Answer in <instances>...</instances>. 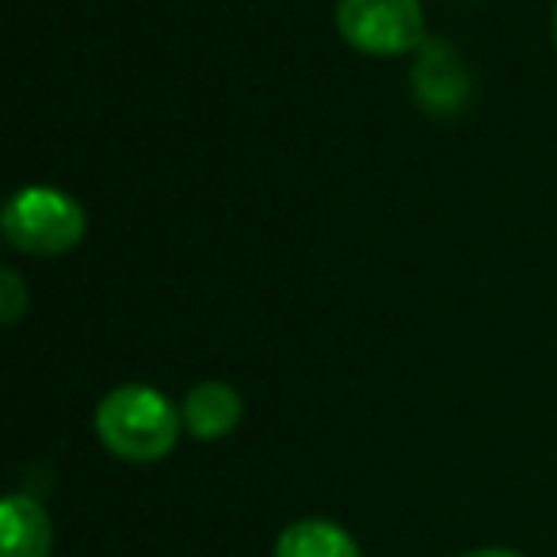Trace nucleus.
I'll return each instance as SVG.
<instances>
[{
    "mask_svg": "<svg viewBox=\"0 0 557 557\" xmlns=\"http://www.w3.org/2000/svg\"><path fill=\"white\" fill-rule=\"evenodd\" d=\"M184 417L153 386H119L96 409V435L123 462H161L180 440Z\"/></svg>",
    "mask_w": 557,
    "mask_h": 557,
    "instance_id": "f257e3e1",
    "label": "nucleus"
},
{
    "mask_svg": "<svg viewBox=\"0 0 557 557\" xmlns=\"http://www.w3.org/2000/svg\"><path fill=\"white\" fill-rule=\"evenodd\" d=\"M0 230L12 248L27 256H62L81 245L88 222L81 202L65 191L24 187L20 195H12L4 214H0Z\"/></svg>",
    "mask_w": 557,
    "mask_h": 557,
    "instance_id": "f03ea898",
    "label": "nucleus"
},
{
    "mask_svg": "<svg viewBox=\"0 0 557 557\" xmlns=\"http://www.w3.org/2000/svg\"><path fill=\"white\" fill-rule=\"evenodd\" d=\"M336 32L359 54L397 58L428 42L420 0H341Z\"/></svg>",
    "mask_w": 557,
    "mask_h": 557,
    "instance_id": "7ed1b4c3",
    "label": "nucleus"
},
{
    "mask_svg": "<svg viewBox=\"0 0 557 557\" xmlns=\"http://www.w3.org/2000/svg\"><path fill=\"white\" fill-rule=\"evenodd\" d=\"M412 88L417 100L432 115H450L462 111L470 100V77H466L462 62L450 54L447 42H424L420 47V62L412 70Z\"/></svg>",
    "mask_w": 557,
    "mask_h": 557,
    "instance_id": "20e7f679",
    "label": "nucleus"
},
{
    "mask_svg": "<svg viewBox=\"0 0 557 557\" xmlns=\"http://www.w3.org/2000/svg\"><path fill=\"white\" fill-rule=\"evenodd\" d=\"M54 523L35 496L12 493L0 504V557H50Z\"/></svg>",
    "mask_w": 557,
    "mask_h": 557,
    "instance_id": "39448f33",
    "label": "nucleus"
},
{
    "mask_svg": "<svg viewBox=\"0 0 557 557\" xmlns=\"http://www.w3.org/2000/svg\"><path fill=\"white\" fill-rule=\"evenodd\" d=\"M184 428L202 443L225 440L230 432H237L240 417H245V401L233 386L225 382H199L191 394L184 397Z\"/></svg>",
    "mask_w": 557,
    "mask_h": 557,
    "instance_id": "423d86ee",
    "label": "nucleus"
},
{
    "mask_svg": "<svg viewBox=\"0 0 557 557\" xmlns=\"http://www.w3.org/2000/svg\"><path fill=\"white\" fill-rule=\"evenodd\" d=\"M271 557H363L348 531L333 519H298L278 534Z\"/></svg>",
    "mask_w": 557,
    "mask_h": 557,
    "instance_id": "0eeeda50",
    "label": "nucleus"
},
{
    "mask_svg": "<svg viewBox=\"0 0 557 557\" xmlns=\"http://www.w3.org/2000/svg\"><path fill=\"white\" fill-rule=\"evenodd\" d=\"M27 287H24V278L16 275V271H4L0 275V318H4V325H16L20 313L27 310Z\"/></svg>",
    "mask_w": 557,
    "mask_h": 557,
    "instance_id": "6e6552de",
    "label": "nucleus"
},
{
    "mask_svg": "<svg viewBox=\"0 0 557 557\" xmlns=\"http://www.w3.org/2000/svg\"><path fill=\"white\" fill-rule=\"evenodd\" d=\"M462 557H523V554L504 549V546H481V549H470V554H462Z\"/></svg>",
    "mask_w": 557,
    "mask_h": 557,
    "instance_id": "1a4fd4ad",
    "label": "nucleus"
},
{
    "mask_svg": "<svg viewBox=\"0 0 557 557\" xmlns=\"http://www.w3.org/2000/svg\"><path fill=\"white\" fill-rule=\"evenodd\" d=\"M549 39H554V47H557V9H554V24H549Z\"/></svg>",
    "mask_w": 557,
    "mask_h": 557,
    "instance_id": "9d476101",
    "label": "nucleus"
}]
</instances>
